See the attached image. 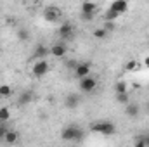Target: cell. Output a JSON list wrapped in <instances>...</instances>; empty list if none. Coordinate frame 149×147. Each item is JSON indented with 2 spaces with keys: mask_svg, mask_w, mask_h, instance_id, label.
<instances>
[{
  "mask_svg": "<svg viewBox=\"0 0 149 147\" xmlns=\"http://www.w3.org/2000/svg\"><path fill=\"white\" fill-rule=\"evenodd\" d=\"M90 132L99 133V135L111 137V135L116 133V126L113 125L111 121H97V123H92L90 125Z\"/></svg>",
  "mask_w": 149,
  "mask_h": 147,
  "instance_id": "cell-1",
  "label": "cell"
},
{
  "mask_svg": "<svg viewBox=\"0 0 149 147\" xmlns=\"http://www.w3.org/2000/svg\"><path fill=\"white\" fill-rule=\"evenodd\" d=\"M61 139L66 142H80L83 139V132L80 130V126L76 125H70L61 132Z\"/></svg>",
  "mask_w": 149,
  "mask_h": 147,
  "instance_id": "cell-2",
  "label": "cell"
},
{
  "mask_svg": "<svg viewBox=\"0 0 149 147\" xmlns=\"http://www.w3.org/2000/svg\"><path fill=\"white\" fill-rule=\"evenodd\" d=\"M80 10H81L80 12V17L83 21H92L94 16H95V12H97V3L94 0H87V2L81 3V9Z\"/></svg>",
  "mask_w": 149,
  "mask_h": 147,
  "instance_id": "cell-3",
  "label": "cell"
},
{
  "mask_svg": "<svg viewBox=\"0 0 149 147\" xmlns=\"http://www.w3.org/2000/svg\"><path fill=\"white\" fill-rule=\"evenodd\" d=\"M43 19L47 23H57V21L63 19V10L56 5H47L43 9Z\"/></svg>",
  "mask_w": 149,
  "mask_h": 147,
  "instance_id": "cell-4",
  "label": "cell"
},
{
  "mask_svg": "<svg viewBox=\"0 0 149 147\" xmlns=\"http://www.w3.org/2000/svg\"><path fill=\"white\" fill-rule=\"evenodd\" d=\"M78 88H80V92L90 94V92H94V90L97 88V80H95L92 74H87V76L80 78V81H78Z\"/></svg>",
  "mask_w": 149,
  "mask_h": 147,
  "instance_id": "cell-5",
  "label": "cell"
},
{
  "mask_svg": "<svg viewBox=\"0 0 149 147\" xmlns=\"http://www.w3.org/2000/svg\"><path fill=\"white\" fill-rule=\"evenodd\" d=\"M49 69H50V66H49L47 59H37L35 64H33V68H31V73H33L35 78H42V76H45V74L49 73Z\"/></svg>",
  "mask_w": 149,
  "mask_h": 147,
  "instance_id": "cell-6",
  "label": "cell"
},
{
  "mask_svg": "<svg viewBox=\"0 0 149 147\" xmlns=\"http://www.w3.org/2000/svg\"><path fill=\"white\" fill-rule=\"evenodd\" d=\"M59 37L63 42H68V40H73L74 35H76V30H74V26L71 23H63L61 26H59Z\"/></svg>",
  "mask_w": 149,
  "mask_h": 147,
  "instance_id": "cell-7",
  "label": "cell"
},
{
  "mask_svg": "<svg viewBox=\"0 0 149 147\" xmlns=\"http://www.w3.org/2000/svg\"><path fill=\"white\" fill-rule=\"evenodd\" d=\"M80 102H81L80 94H68L66 99H64V106H66V109H76V107L80 106Z\"/></svg>",
  "mask_w": 149,
  "mask_h": 147,
  "instance_id": "cell-8",
  "label": "cell"
},
{
  "mask_svg": "<svg viewBox=\"0 0 149 147\" xmlns=\"http://www.w3.org/2000/svg\"><path fill=\"white\" fill-rule=\"evenodd\" d=\"M66 52H68V47H66V43H64V42L54 43V45L50 47V55H54V57H64V55H66Z\"/></svg>",
  "mask_w": 149,
  "mask_h": 147,
  "instance_id": "cell-9",
  "label": "cell"
},
{
  "mask_svg": "<svg viewBox=\"0 0 149 147\" xmlns=\"http://www.w3.org/2000/svg\"><path fill=\"white\" fill-rule=\"evenodd\" d=\"M90 69H92V64L90 62H78V66L74 68V76L80 80V78L90 74Z\"/></svg>",
  "mask_w": 149,
  "mask_h": 147,
  "instance_id": "cell-10",
  "label": "cell"
},
{
  "mask_svg": "<svg viewBox=\"0 0 149 147\" xmlns=\"http://www.w3.org/2000/svg\"><path fill=\"white\" fill-rule=\"evenodd\" d=\"M30 102H33V92H31V90L21 92L19 97H17V106H19V107H24V106H28Z\"/></svg>",
  "mask_w": 149,
  "mask_h": 147,
  "instance_id": "cell-11",
  "label": "cell"
},
{
  "mask_svg": "<svg viewBox=\"0 0 149 147\" xmlns=\"http://www.w3.org/2000/svg\"><path fill=\"white\" fill-rule=\"evenodd\" d=\"M125 114H127L128 118L135 119V118L141 114V106H139V104H135V102H128V104L125 106Z\"/></svg>",
  "mask_w": 149,
  "mask_h": 147,
  "instance_id": "cell-12",
  "label": "cell"
},
{
  "mask_svg": "<svg viewBox=\"0 0 149 147\" xmlns=\"http://www.w3.org/2000/svg\"><path fill=\"white\" fill-rule=\"evenodd\" d=\"M50 54V49L47 47V45H38L37 49H35V52H33V57L35 59H47V55Z\"/></svg>",
  "mask_w": 149,
  "mask_h": 147,
  "instance_id": "cell-13",
  "label": "cell"
},
{
  "mask_svg": "<svg viewBox=\"0 0 149 147\" xmlns=\"http://www.w3.org/2000/svg\"><path fill=\"white\" fill-rule=\"evenodd\" d=\"M109 9L116 10V12H120V14H123V12L127 10V0H114Z\"/></svg>",
  "mask_w": 149,
  "mask_h": 147,
  "instance_id": "cell-14",
  "label": "cell"
},
{
  "mask_svg": "<svg viewBox=\"0 0 149 147\" xmlns=\"http://www.w3.org/2000/svg\"><path fill=\"white\" fill-rule=\"evenodd\" d=\"M3 140H5V144H16V142L19 140V133H17L16 130H9Z\"/></svg>",
  "mask_w": 149,
  "mask_h": 147,
  "instance_id": "cell-15",
  "label": "cell"
},
{
  "mask_svg": "<svg viewBox=\"0 0 149 147\" xmlns=\"http://www.w3.org/2000/svg\"><path fill=\"white\" fill-rule=\"evenodd\" d=\"M116 102L121 104V106H127V104L130 102V95H128V92H125V94H116Z\"/></svg>",
  "mask_w": 149,
  "mask_h": 147,
  "instance_id": "cell-16",
  "label": "cell"
},
{
  "mask_svg": "<svg viewBox=\"0 0 149 147\" xmlns=\"http://www.w3.org/2000/svg\"><path fill=\"white\" fill-rule=\"evenodd\" d=\"M7 119H10V109L9 107H0V123H7Z\"/></svg>",
  "mask_w": 149,
  "mask_h": 147,
  "instance_id": "cell-17",
  "label": "cell"
},
{
  "mask_svg": "<svg viewBox=\"0 0 149 147\" xmlns=\"http://www.w3.org/2000/svg\"><path fill=\"white\" fill-rule=\"evenodd\" d=\"M118 17H120V12L113 10V9H108L106 14H104V21H116Z\"/></svg>",
  "mask_w": 149,
  "mask_h": 147,
  "instance_id": "cell-18",
  "label": "cell"
},
{
  "mask_svg": "<svg viewBox=\"0 0 149 147\" xmlns=\"http://www.w3.org/2000/svg\"><path fill=\"white\" fill-rule=\"evenodd\" d=\"M109 35V31L102 26V28H97V30H94V37L97 38V40H102V38H106Z\"/></svg>",
  "mask_w": 149,
  "mask_h": 147,
  "instance_id": "cell-19",
  "label": "cell"
},
{
  "mask_svg": "<svg viewBox=\"0 0 149 147\" xmlns=\"http://www.w3.org/2000/svg\"><path fill=\"white\" fill-rule=\"evenodd\" d=\"M125 92H128L127 83H125V81H118V83L114 85V94H125Z\"/></svg>",
  "mask_w": 149,
  "mask_h": 147,
  "instance_id": "cell-20",
  "label": "cell"
},
{
  "mask_svg": "<svg viewBox=\"0 0 149 147\" xmlns=\"http://www.w3.org/2000/svg\"><path fill=\"white\" fill-rule=\"evenodd\" d=\"M17 38H19L21 42H26V40L30 38V31H28L26 28H19V30H17Z\"/></svg>",
  "mask_w": 149,
  "mask_h": 147,
  "instance_id": "cell-21",
  "label": "cell"
},
{
  "mask_svg": "<svg viewBox=\"0 0 149 147\" xmlns=\"http://www.w3.org/2000/svg\"><path fill=\"white\" fill-rule=\"evenodd\" d=\"M12 94V88L9 85H0V97H9Z\"/></svg>",
  "mask_w": 149,
  "mask_h": 147,
  "instance_id": "cell-22",
  "label": "cell"
},
{
  "mask_svg": "<svg viewBox=\"0 0 149 147\" xmlns=\"http://www.w3.org/2000/svg\"><path fill=\"white\" fill-rule=\"evenodd\" d=\"M7 132H9V128H7V125H5V123H0V140H3V139H5V135H7Z\"/></svg>",
  "mask_w": 149,
  "mask_h": 147,
  "instance_id": "cell-23",
  "label": "cell"
},
{
  "mask_svg": "<svg viewBox=\"0 0 149 147\" xmlns=\"http://www.w3.org/2000/svg\"><path fill=\"white\" fill-rule=\"evenodd\" d=\"M102 26H104V28H106V30H108L109 33H111V31H114V28H116V24H114V21H106V23H104Z\"/></svg>",
  "mask_w": 149,
  "mask_h": 147,
  "instance_id": "cell-24",
  "label": "cell"
},
{
  "mask_svg": "<svg viewBox=\"0 0 149 147\" xmlns=\"http://www.w3.org/2000/svg\"><path fill=\"white\" fill-rule=\"evenodd\" d=\"M135 68H137V62H135V61H130V62H127V66H125L127 71H134Z\"/></svg>",
  "mask_w": 149,
  "mask_h": 147,
  "instance_id": "cell-25",
  "label": "cell"
},
{
  "mask_svg": "<svg viewBox=\"0 0 149 147\" xmlns=\"http://www.w3.org/2000/svg\"><path fill=\"white\" fill-rule=\"evenodd\" d=\"M141 137H142V140H144V147H149V132L148 133H142Z\"/></svg>",
  "mask_w": 149,
  "mask_h": 147,
  "instance_id": "cell-26",
  "label": "cell"
},
{
  "mask_svg": "<svg viewBox=\"0 0 149 147\" xmlns=\"http://www.w3.org/2000/svg\"><path fill=\"white\" fill-rule=\"evenodd\" d=\"M76 66H78V62H76V61H68V62H66V68H70V69H73V71H74V68H76Z\"/></svg>",
  "mask_w": 149,
  "mask_h": 147,
  "instance_id": "cell-27",
  "label": "cell"
},
{
  "mask_svg": "<svg viewBox=\"0 0 149 147\" xmlns=\"http://www.w3.org/2000/svg\"><path fill=\"white\" fill-rule=\"evenodd\" d=\"M146 111H148V112H149V102H148V104H146Z\"/></svg>",
  "mask_w": 149,
  "mask_h": 147,
  "instance_id": "cell-28",
  "label": "cell"
},
{
  "mask_svg": "<svg viewBox=\"0 0 149 147\" xmlns=\"http://www.w3.org/2000/svg\"><path fill=\"white\" fill-rule=\"evenodd\" d=\"M0 55H2V52H0Z\"/></svg>",
  "mask_w": 149,
  "mask_h": 147,
  "instance_id": "cell-29",
  "label": "cell"
}]
</instances>
